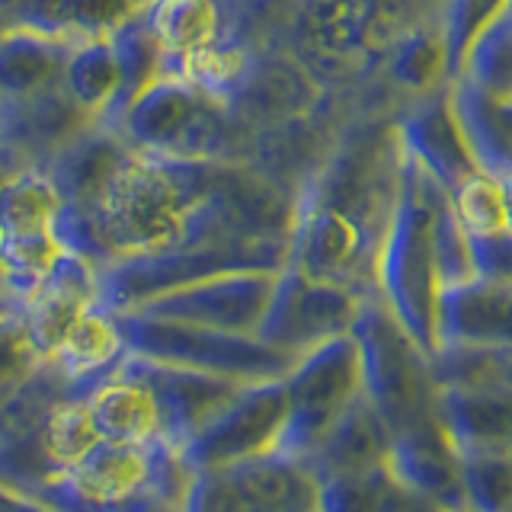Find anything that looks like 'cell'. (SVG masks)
<instances>
[{"mask_svg":"<svg viewBox=\"0 0 512 512\" xmlns=\"http://www.w3.org/2000/svg\"><path fill=\"white\" fill-rule=\"evenodd\" d=\"M240 388L244 384L128 352L116 372L87 394V410L100 439L180 452L192 432Z\"/></svg>","mask_w":512,"mask_h":512,"instance_id":"1","label":"cell"},{"mask_svg":"<svg viewBox=\"0 0 512 512\" xmlns=\"http://www.w3.org/2000/svg\"><path fill=\"white\" fill-rule=\"evenodd\" d=\"M445 189L404 151L397 196L375 260V292L429 359L439 356V263L436 221Z\"/></svg>","mask_w":512,"mask_h":512,"instance_id":"2","label":"cell"},{"mask_svg":"<svg viewBox=\"0 0 512 512\" xmlns=\"http://www.w3.org/2000/svg\"><path fill=\"white\" fill-rule=\"evenodd\" d=\"M192 471L167 445L100 439L39 493L52 512H183Z\"/></svg>","mask_w":512,"mask_h":512,"instance_id":"3","label":"cell"},{"mask_svg":"<svg viewBox=\"0 0 512 512\" xmlns=\"http://www.w3.org/2000/svg\"><path fill=\"white\" fill-rule=\"evenodd\" d=\"M74 256L68 202L58 183L23 170L0 186V288L16 304L32 298ZM80 256V253H77Z\"/></svg>","mask_w":512,"mask_h":512,"instance_id":"4","label":"cell"},{"mask_svg":"<svg viewBox=\"0 0 512 512\" xmlns=\"http://www.w3.org/2000/svg\"><path fill=\"white\" fill-rule=\"evenodd\" d=\"M349 333L359 349L362 394L391 436L436 416L439 384L432 378V359L410 340L378 295H368L359 304Z\"/></svg>","mask_w":512,"mask_h":512,"instance_id":"5","label":"cell"},{"mask_svg":"<svg viewBox=\"0 0 512 512\" xmlns=\"http://www.w3.org/2000/svg\"><path fill=\"white\" fill-rule=\"evenodd\" d=\"M128 352L164 365L189 368V372L215 375L234 384H256L285 378L295 368L298 356L247 333H228L196 324H176L119 311Z\"/></svg>","mask_w":512,"mask_h":512,"instance_id":"6","label":"cell"},{"mask_svg":"<svg viewBox=\"0 0 512 512\" xmlns=\"http://www.w3.org/2000/svg\"><path fill=\"white\" fill-rule=\"evenodd\" d=\"M359 394L362 372L352 333L301 352L295 368L285 375L288 413L272 452L308 461Z\"/></svg>","mask_w":512,"mask_h":512,"instance_id":"7","label":"cell"},{"mask_svg":"<svg viewBox=\"0 0 512 512\" xmlns=\"http://www.w3.org/2000/svg\"><path fill=\"white\" fill-rule=\"evenodd\" d=\"M285 413V378L244 384L180 445V458L192 474H199L272 452L285 426Z\"/></svg>","mask_w":512,"mask_h":512,"instance_id":"8","label":"cell"},{"mask_svg":"<svg viewBox=\"0 0 512 512\" xmlns=\"http://www.w3.org/2000/svg\"><path fill=\"white\" fill-rule=\"evenodd\" d=\"M365 298L368 295L352 292L346 285L308 279L295 266H282L266 314L256 327V340L301 356L333 336L349 333Z\"/></svg>","mask_w":512,"mask_h":512,"instance_id":"9","label":"cell"},{"mask_svg":"<svg viewBox=\"0 0 512 512\" xmlns=\"http://www.w3.org/2000/svg\"><path fill=\"white\" fill-rule=\"evenodd\" d=\"M301 32L317 52L352 61L368 52H397L416 29V0H304Z\"/></svg>","mask_w":512,"mask_h":512,"instance_id":"10","label":"cell"},{"mask_svg":"<svg viewBox=\"0 0 512 512\" xmlns=\"http://www.w3.org/2000/svg\"><path fill=\"white\" fill-rule=\"evenodd\" d=\"M272 285H276V272H224V276L202 279L144 301L128 314L256 336L272 298Z\"/></svg>","mask_w":512,"mask_h":512,"instance_id":"11","label":"cell"},{"mask_svg":"<svg viewBox=\"0 0 512 512\" xmlns=\"http://www.w3.org/2000/svg\"><path fill=\"white\" fill-rule=\"evenodd\" d=\"M384 468L394 474L400 487H407L420 500L439 512H464L461 490V458L448 442L436 416L416 423L391 439V452Z\"/></svg>","mask_w":512,"mask_h":512,"instance_id":"12","label":"cell"},{"mask_svg":"<svg viewBox=\"0 0 512 512\" xmlns=\"http://www.w3.org/2000/svg\"><path fill=\"white\" fill-rule=\"evenodd\" d=\"M512 349V288L468 282L439 292V349Z\"/></svg>","mask_w":512,"mask_h":512,"instance_id":"13","label":"cell"},{"mask_svg":"<svg viewBox=\"0 0 512 512\" xmlns=\"http://www.w3.org/2000/svg\"><path fill=\"white\" fill-rule=\"evenodd\" d=\"M125 356L128 343L119 311L96 301L71 327V333L64 336V343L48 362L58 368V375L74 397H87L106 375L116 372Z\"/></svg>","mask_w":512,"mask_h":512,"instance_id":"14","label":"cell"},{"mask_svg":"<svg viewBox=\"0 0 512 512\" xmlns=\"http://www.w3.org/2000/svg\"><path fill=\"white\" fill-rule=\"evenodd\" d=\"M436 420L458 452L512 448V391L439 384Z\"/></svg>","mask_w":512,"mask_h":512,"instance_id":"15","label":"cell"},{"mask_svg":"<svg viewBox=\"0 0 512 512\" xmlns=\"http://www.w3.org/2000/svg\"><path fill=\"white\" fill-rule=\"evenodd\" d=\"M391 439V429L384 426L378 410L368 404L365 394H359L304 464L317 480L336 474H365L388 461Z\"/></svg>","mask_w":512,"mask_h":512,"instance_id":"16","label":"cell"},{"mask_svg":"<svg viewBox=\"0 0 512 512\" xmlns=\"http://www.w3.org/2000/svg\"><path fill=\"white\" fill-rule=\"evenodd\" d=\"M144 32L157 42L160 52L173 58L196 52L218 42L221 7L218 0H148Z\"/></svg>","mask_w":512,"mask_h":512,"instance_id":"17","label":"cell"},{"mask_svg":"<svg viewBox=\"0 0 512 512\" xmlns=\"http://www.w3.org/2000/svg\"><path fill=\"white\" fill-rule=\"evenodd\" d=\"M96 442H100V432H96V426L90 420L87 397L58 400L52 413L45 416V423L39 426V445H42V455H45L52 480L68 468H74Z\"/></svg>","mask_w":512,"mask_h":512,"instance_id":"18","label":"cell"},{"mask_svg":"<svg viewBox=\"0 0 512 512\" xmlns=\"http://www.w3.org/2000/svg\"><path fill=\"white\" fill-rule=\"evenodd\" d=\"M448 205L468 237H493L509 231L503 183L484 167H474L455 189H448Z\"/></svg>","mask_w":512,"mask_h":512,"instance_id":"19","label":"cell"},{"mask_svg":"<svg viewBox=\"0 0 512 512\" xmlns=\"http://www.w3.org/2000/svg\"><path fill=\"white\" fill-rule=\"evenodd\" d=\"M464 512H512V448L458 452Z\"/></svg>","mask_w":512,"mask_h":512,"instance_id":"20","label":"cell"},{"mask_svg":"<svg viewBox=\"0 0 512 512\" xmlns=\"http://www.w3.org/2000/svg\"><path fill=\"white\" fill-rule=\"evenodd\" d=\"M176 77H180L183 87H196V90H224L240 80V74L247 71V58L231 48H218L205 45L196 52L176 55Z\"/></svg>","mask_w":512,"mask_h":512,"instance_id":"21","label":"cell"},{"mask_svg":"<svg viewBox=\"0 0 512 512\" xmlns=\"http://www.w3.org/2000/svg\"><path fill=\"white\" fill-rule=\"evenodd\" d=\"M509 0H448L442 42H445V64L448 71H461V61L474 36L484 29Z\"/></svg>","mask_w":512,"mask_h":512,"instance_id":"22","label":"cell"},{"mask_svg":"<svg viewBox=\"0 0 512 512\" xmlns=\"http://www.w3.org/2000/svg\"><path fill=\"white\" fill-rule=\"evenodd\" d=\"M388 468L365 474H336L317 480V512H378V493Z\"/></svg>","mask_w":512,"mask_h":512,"instance_id":"23","label":"cell"},{"mask_svg":"<svg viewBox=\"0 0 512 512\" xmlns=\"http://www.w3.org/2000/svg\"><path fill=\"white\" fill-rule=\"evenodd\" d=\"M39 365L42 359L29 343L20 311L0 314V400L20 388Z\"/></svg>","mask_w":512,"mask_h":512,"instance_id":"24","label":"cell"},{"mask_svg":"<svg viewBox=\"0 0 512 512\" xmlns=\"http://www.w3.org/2000/svg\"><path fill=\"white\" fill-rule=\"evenodd\" d=\"M122 77L119 55L106 45H90L84 55L71 64V93L77 103H100L116 90Z\"/></svg>","mask_w":512,"mask_h":512,"instance_id":"25","label":"cell"},{"mask_svg":"<svg viewBox=\"0 0 512 512\" xmlns=\"http://www.w3.org/2000/svg\"><path fill=\"white\" fill-rule=\"evenodd\" d=\"M468 240H471L474 279L512 288V231L493 237H468Z\"/></svg>","mask_w":512,"mask_h":512,"instance_id":"26","label":"cell"},{"mask_svg":"<svg viewBox=\"0 0 512 512\" xmlns=\"http://www.w3.org/2000/svg\"><path fill=\"white\" fill-rule=\"evenodd\" d=\"M0 512H52V509L36 500H26V496L13 493L10 487L0 484Z\"/></svg>","mask_w":512,"mask_h":512,"instance_id":"27","label":"cell"},{"mask_svg":"<svg viewBox=\"0 0 512 512\" xmlns=\"http://www.w3.org/2000/svg\"><path fill=\"white\" fill-rule=\"evenodd\" d=\"M500 183H503V196H506V215H509V231H512V167L500 173Z\"/></svg>","mask_w":512,"mask_h":512,"instance_id":"28","label":"cell"},{"mask_svg":"<svg viewBox=\"0 0 512 512\" xmlns=\"http://www.w3.org/2000/svg\"><path fill=\"white\" fill-rule=\"evenodd\" d=\"M0 292H4V288H0Z\"/></svg>","mask_w":512,"mask_h":512,"instance_id":"29","label":"cell"}]
</instances>
